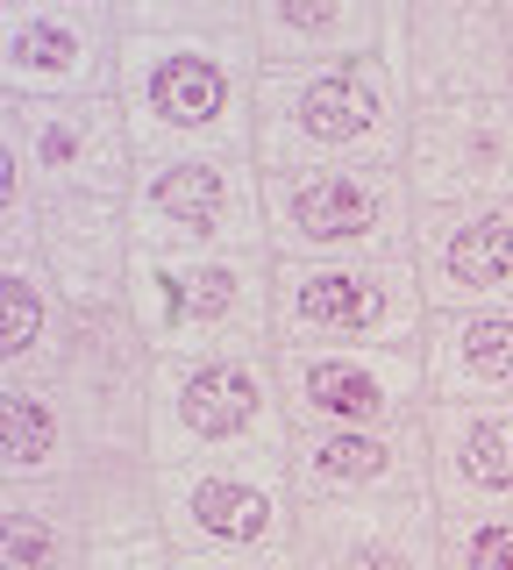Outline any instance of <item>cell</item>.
Returning <instances> with one entry per match:
<instances>
[{
  "label": "cell",
  "instance_id": "3957f363",
  "mask_svg": "<svg viewBox=\"0 0 513 570\" xmlns=\"http://www.w3.org/2000/svg\"><path fill=\"white\" fill-rule=\"evenodd\" d=\"M293 414L278 392V364L264 356H157L150 379V463H228L272 456L286 463Z\"/></svg>",
  "mask_w": 513,
  "mask_h": 570
},
{
  "label": "cell",
  "instance_id": "7a4b0ae2",
  "mask_svg": "<svg viewBox=\"0 0 513 570\" xmlns=\"http://www.w3.org/2000/svg\"><path fill=\"white\" fill-rule=\"evenodd\" d=\"M414 100L385 58L264 71L257 79V171L314 165H399Z\"/></svg>",
  "mask_w": 513,
  "mask_h": 570
},
{
  "label": "cell",
  "instance_id": "30bf717a",
  "mask_svg": "<svg viewBox=\"0 0 513 570\" xmlns=\"http://www.w3.org/2000/svg\"><path fill=\"white\" fill-rule=\"evenodd\" d=\"M115 79V0H8L0 8V100H108Z\"/></svg>",
  "mask_w": 513,
  "mask_h": 570
},
{
  "label": "cell",
  "instance_id": "6da1fadb",
  "mask_svg": "<svg viewBox=\"0 0 513 570\" xmlns=\"http://www.w3.org/2000/svg\"><path fill=\"white\" fill-rule=\"evenodd\" d=\"M136 157H250L257 150V0H115Z\"/></svg>",
  "mask_w": 513,
  "mask_h": 570
},
{
  "label": "cell",
  "instance_id": "e0dca14e",
  "mask_svg": "<svg viewBox=\"0 0 513 570\" xmlns=\"http://www.w3.org/2000/svg\"><path fill=\"white\" fill-rule=\"evenodd\" d=\"M299 570H442V507H299Z\"/></svg>",
  "mask_w": 513,
  "mask_h": 570
},
{
  "label": "cell",
  "instance_id": "484cf974",
  "mask_svg": "<svg viewBox=\"0 0 513 570\" xmlns=\"http://www.w3.org/2000/svg\"><path fill=\"white\" fill-rule=\"evenodd\" d=\"M179 563V549L165 542V534H144V542H108V549H93V563L86 570H171Z\"/></svg>",
  "mask_w": 513,
  "mask_h": 570
},
{
  "label": "cell",
  "instance_id": "d4e9b609",
  "mask_svg": "<svg viewBox=\"0 0 513 570\" xmlns=\"http://www.w3.org/2000/svg\"><path fill=\"white\" fill-rule=\"evenodd\" d=\"M442 570H513V513H442Z\"/></svg>",
  "mask_w": 513,
  "mask_h": 570
},
{
  "label": "cell",
  "instance_id": "52a82bcc",
  "mask_svg": "<svg viewBox=\"0 0 513 570\" xmlns=\"http://www.w3.org/2000/svg\"><path fill=\"white\" fill-rule=\"evenodd\" d=\"M129 228L150 257H272L257 157H157L136 171Z\"/></svg>",
  "mask_w": 513,
  "mask_h": 570
},
{
  "label": "cell",
  "instance_id": "9a60e30c",
  "mask_svg": "<svg viewBox=\"0 0 513 570\" xmlns=\"http://www.w3.org/2000/svg\"><path fill=\"white\" fill-rule=\"evenodd\" d=\"M421 214L428 207H477L513 200V100H450L414 107L399 157Z\"/></svg>",
  "mask_w": 513,
  "mask_h": 570
},
{
  "label": "cell",
  "instance_id": "7402d4cb",
  "mask_svg": "<svg viewBox=\"0 0 513 570\" xmlns=\"http://www.w3.org/2000/svg\"><path fill=\"white\" fill-rule=\"evenodd\" d=\"M72 350V299L43 264H0V385H58Z\"/></svg>",
  "mask_w": 513,
  "mask_h": 570
},
{
  "label": "cell",
  "instance_id": "83f0119b",
  "mask_svg": "<svg viewBox=\"0 0 513 570\" xmlns=\"http://www.w3.org/2000/svg\"><path fill=\"white\" fill-rule=\"evenodd\" d=\"M500 14H506V36H513V0H500Z\"/></svg>",
  "mask_w": 513,
  "mask_h": 570
},
{
  "label": "cell",
  "instance_id": "44dd1931",
  "mask_svg": "<svg viewBox=\"0 0 513 570\" xmlns=\"http://www.w3.org/2000/svg\"><path fill=\"white\" fill-rule=\"evenodd\" d=\"M86 471V435L65 385H0V485H72Z\"/></svg>",
  "mask_w": 513,
  "mask_h": 570
},
{
  "label": "cell",
  "instance_id": "277c9868",
  "mask_svg": "<svg viewBox=\"0 0 513 570\" xmlns=\"http://www.w3.org/2000/svg\"><path fill=\"white\" fill-rule=\"evenodd\" d=\"M264 222L278 264L414 257L421 200L399 165H314L264 171Z\"/></svg>",
  "mask_w": 513,
  "mask_h": 570
},
{
  "label": "cell",
  "instance_id": "2e32d148",
  "mask_svg": "<svg viewBox=\"0 0 513 570\" xmlns=\"http://www.w3.org/2000/svg\"><path fill=\"white\" fill-rule=\"evenodd\" d=\"M414 272L428 293V314L513 307V200L428 207L414 228Z\"/></svg>",
  "mask_w": 513,
  "mask_h": 570
},
{
  "label": "cell",
  "instance_id": "7c38bea8",
  "mask_svg": "<svg viewBox=\"0 0 513 570\" xmlns=\"http://www.w3.org/2000/svg\"><path fill=\"white\" fill-rule=\"evenodd\" d=\"M150 379L157 356L136 328L129 299L72 307V350H65L58 385L79 414L86 456H150Z\"/></svg>",
  "mask_w": 513,
  "mask_h": 570
},
{
  "label": "cell",
  "instance_id": "5bb4252c",
  "mask_svg": "<svg viewBox=\"0 0 513 570\" xmlns=\"http://www.w3.org/2000/svg\"><path fill=\"white\" fill-rule=\"evenodd\" d=\"M299 507H414L435 499L428 414L406 428H307L286 450Z\"/></svg>",
  "mask_w": 513,
  "mask_h": 570
},
{
  "label": "cell",
  "instance_id": "ffe728a7",
  "mask_svg": "<svg viewBox=\"0 0 513 570\" xmlns=\"http://www.w3.org/2000/svg\"><path fill=\"white\" fill-rule=\"evenodd\" d=\"M428 406H513V307L428 321Z\"/></svg>",
  "mask_w": 513,
  "mask_h": 570
},
{
  "label": "cell",
  "instance_id": "ba28073f",
  "mask_svg": "<svg viewBox=\"0 0 513 570\" xmlns=\"http://www.w3.org/2000/svg\"><path fill=\"white\" fill-rule=\"evenodd\" d=\"M165 542L179 557H293L299 549V492L272 456L228 463H171L157 471Z\"/></svg>",
  "mask_w": 513,
  "mask_h": 570
},
{
  "label": "cell",
  "instance_id": "4316f807",
  "mask_svg": "<svg viewBox=\"0 0 513 570\" xmlns=\"http://www.w3.org/2000/svg\"><path fill=\"white\" fill-rule=\"evenodd\" d=\"M171 570H299V557H179Z\"/></svg>",
  "mask_w": 513,
  "mask_h": 570
},
{
  "label": "cell",
  "instance_id": "5b68a950",
  "mask_svg": "<svg viewBox=\"0 0 513 570\" xmlns=\"http://www.w3.org/2000/svg\"><path fill=\"white\" fill-rule=\"evenodd\" d=\"M278 257H150L136 249L129 314L150 356H264Z\"/></svg>",
  "mask_w": 513,
  "mask_h": 570
},
{
  "label": "cell",
  "instance_id": "8992f818",
  "mask_svg": "<svg viewBox=\"0 0 513 570\" xmlns=\"http://www.w3.org/2000/svg\"><path fill=\"white\" fill-rule=\"evenodd\" d=\"M428 321L414 257L272 272V350H421Z\"/></svg>",
  "mask_w": 513,
  "mask_h": 570
},
{
  "label": "cell",
  "instance_id": "cb8c5ba5",
  "mask_svg": "<svg viewBox=\"0 0 513 570\" xmlns=\"http://www.w3.org/2000/svg\"><path fill=\"white\" fill-rule=\"evenodd\" d=\"M72 492H79V513H86L93 549L165 534V507H157V463H150V456H86V471L72 478Z\"/></svg>",
  "mask_w": 513,
  "mask_h": 570
},
{
  "label": "cell",
  "instance_id": "9c48e42d",
  "mask_svg": "<svg viewBox=\"0 0 513 570\" xmlns=\"http://www.w3.org/2000/svg\"><path fill=\"white\" fill-rule=\"evenodd\" d=\"M385 65L414 107L513 100V36L500 0H393Z\"/></svg>",
  "mask_w": 513,
  "mask_h": 570
},
{
  "label": "cell",
  "instance_id": "ac0fdd59",
  "mask_svg": "<svg viewBox=\"0 0 513 570\" xmlns=\"http://www.w3.org/2000/svg\"><path fill=\"white\" fill-rule=\"evenodd\" d=\"M442 513H513V406H428Z\"/></svg>",
  "mask_w": 513,
  "mask_h": 570
},
{
  "label": "cell",
  "instance_id": "d6986e66",
  "mask_svg": "<svg viewBox=\"0 0 513 570\" xmlns=\"http://www.w3.org/2000/svg\"><path fill=\"white\" fill-rule=\"evenodd\" d=\"M385 36H393V0H257L264 71L385 58Z\"/></svg>",
  "mask_w": 513,
  "mask_h": 570
},
{
  "label": "cell",
  "instance_id": "4fadbf2b",
  "mask_svg": "<svg viewBox=\"0 0 513 570\" xmlns=\"http://www.w3.org/2000/svg\"><path fill=\"white\" fill-rule=\"evenodd\" d=\"M293 435L307 428H406L428 414L421 350H272Z\"/></svg>",
  "mask_w": 513,
  "mask_h": 570
},
{
  "label": "cell",
  "instance_id": "603a6c76",
  "mask_svg": "<svg viewBox=\"0 0 513 570\" xmlns=\"http://www.w3.org/2000/svg\"><path fill=\"white\" fill-rule=\"evenodd\" d=\"M86 534L72 485H0V570H86Z\"/></svg>",
  "mask_w": 513,
  "mask_h": 570
},
{
  "label": "cell",
  "instance_id": "8fae6325",
  "mask_svg": "<svg viewBox=\"0 0 513 570\" xmlns=\"http://www.w3.org/2000/svg\"><path fill=\"white\" fill-rule=\"evenodd\" d=\"M0 142L29 157L43 200H121L136 193V136L121 100H0Z\"/></svg>",
  "mask_w": 513,
  "mask_h": 570
}]
</instances>
